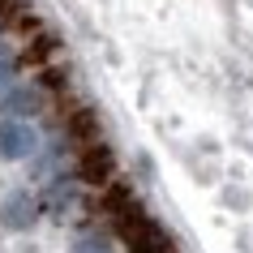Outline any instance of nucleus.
I'll use <instances>...</instances> for the list:
<instances>
[{
	"label": "nucleus",
	"mask_w": 253,
	"mask_h": 253,
	"mask_svg": "<svg viewBox=\"0 0 253 253\" xmlns=\"http://www.w3.org/2000/svg\"><path fill=\"white\" fill-rule=\"evenodd\" d=\"M99 206H103L107 223L116 227L120 245H125L129 253H176V240L168 236V227H163L155 214H146V206L137 202L133 185L112 180V185L103 189Z\"/></svg>",
	"instance_id": "nucleus-1"
},
{
	"label": "nucleus",
	"mask_w": 253,
	"mask_h": 253,
	"mask_svg": "<svg viewBox=\"0 0 253 253\" xmlns=\"http://www.w3.org/2000/svg\"><path fill=\"white\" fill-rule=\"evenodd\" d=\"M30 155H39V133L30 129L26 120H0V159H30Z\"/></svg>",
	"instance_id": "nucleus-2"
},
{
	"label": "nucleus",
	"mask_w": 253,
	"mask_h": 253,
	"mask_svg": "<svg viewBox=\"0 0 253 253\" xmlns=\"http://www.w3.org/2000/svg\"><path fill=\"white\" fill-rule=\"evenodd\" d=\"M43 202L30 193V189H9L4 198H0V223L9 227V232H26L35 223V214H39Z\"/></svg>",
	"instance_id": "nucleus-3"
},
{
	"label": "nucleus",
	"mask_w": 253,
	"mask_h": 253,
	"mask_svg": "<svg viewBox=\"0 0 253 253\" xmlns=\"http://www.w3.org/2000/svg\"><path fill=\"white\" fill-rule=\"evenodd\" d=\"M112 176H116V159H112V146H107V142H99V146H90V150L78 155V180L107 189Z\"/></svg>",
	"instance_id": "nucleus-4"
},
{
	"label": "nucleus",
	"mask_w": 253,
	"mask_h": 253,
	"mask_svg": "<svg viewBox=\"0 0 253 253\" xmlns=\"http://www.w3.org/2000/svg\"><path fill=\"white\" fill-rule=\"evenodd\" d=\"M43 107H47L43 82H17V90L0 103V112H4V120H22V116H39Z\"/></svg>",
	"instance_id": "nucleus-5"
},
{
	"label": "nucleus",
	"mask_w": 253,
	"mask_h": 253,
	"mask_svg": "<svg viewBox=\"0 0 253 253\" xmlns=\"http://www.w3.org/2000/svg\"><path fill=\"white\" fill-rule=\"evenodd\" d=\"M39 202H43V211H52V214H69L73 202H78V185L65 180V176H56V180H47V189H43Z\"/></svg>",
	"instance_id": "nucleus-6"
},
{
	"label": "nucleus",
	"mask_w": 253,
	"mask_h": 253,
	"mask_svg": "<svg viewBox=\"0 0 253 253\" xmlns=\"http://www.w3.org/2000/svg\"><path fill=\"white\" fill-rule=\"evenodd\" d=\"M17 65H13V60H0V103H4V99H9V94H13L17 90Z\"/></svg>",
	"instance_id": "nucleus-7"
},
{
	"label": "nucleus",
	"mask_w": 253,
	"mask_h": 253,
	"mask_svg": "<svg viewBox=\"0 0 253 253\" xmlns=\"http://www.w3.org/2000/svg\"><path fill=\"white\" fill-rule=\"evenodd\" d=\"M73 253H112V249H107L103 240H99V236H94V232H90V236H82L78 245H73Z\"/></svg>",
	"instance_id": "nucleus-8"
}]
</instances>
